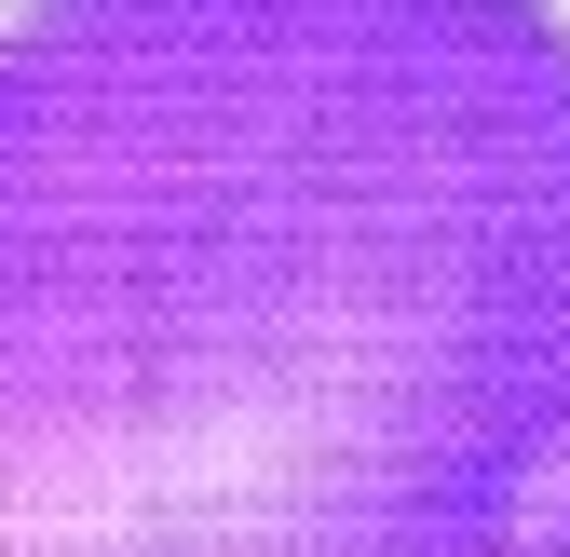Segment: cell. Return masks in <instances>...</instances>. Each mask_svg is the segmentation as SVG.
I'll return each mask as SVG.
<instances>
[{
	"mask_svg": "<svg viewBox=\"0 0 570 557\" xmlns=\"http://www.w3.org/2000/svg\"><path fill=\"white\" fill-rule=\"evenodd\" d=\"M0 557H570L557 0H14Z\"/></svg>",
	"mask_w": 570,
	"mask_h": 557,
	"instance_id": "cell-1",
	"label": "cell"
}]
</instances>
